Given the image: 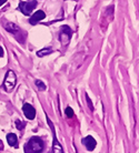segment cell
Here are the masks:
<instances>
[{
  "instance_id": "17",
  "label": "cell",
  "mask_w": 139,
  "mask_h": 153,
  "mask_svg": "<svg viewBox=\"0 0 139 153\" xmlns=\"http://www.w3.org/2000/svg\"><path fill=\"white\" fill-rule=\"evenodd\" d=\"M6 1H7V0H0V6H2V4L6 2Z\"/></svg>"
},
{
  "instance_id": "9",
  "label": "cell",
  "mask_w": 139,
  "mask_h": 153,
  "mask_svg": "<svg viewBox=\"0 0 139 153\" xmlns=\"http://www.w3.org/2000/svg\"><path fill=\"white\" fill-rule=\"evenodd\" d=\"M7 141H8V143H9V146H17V141H18L17 135H16L15 133L7 134Z\"/></svg>"
},
{
  "instance_id": "10",
  "label": "cell",
  "mask_w": 139,
  "mask_h": 153,
  "mask_svg": "<svg viewBox=\"0 0 139 153\" xmlns=\"http://www.w3.org/2000/svg\"><path fill=\"white\" fill-rule=\"evenodd\" d=\"M4 27H6V29L8 31H10L12 33H16V31H19V28L17 27L15 23H7Z\"/></svg>"
},
{
  "instance_id": "16",
  "label": "cell",
  "mask_w": 139,
  "mask_h": 153,
  "mask_svg": "<svg viewBox=\"0 0 139 153\" xmlns=\"http://www.w3.org/2000/svg\"><path fill=\"white\" fill-rule=\"evenodd\" d=\"M2 56H4V49L0 47V58L2 57Z\"/></svg>"
},
{
  "instance_id": "15",
  "label": "cell",
  "mask_w": 139,
  "mask_h": 153,
  "mask_svg": "<svg viewBox=\"0 0 139 153\" xmlns=\"http://www.w3.org/2000/svg\"><path fill=\"white\" fill-rule=\"evenodd\" d=\"M87 97V102H88V104H89V108L91 109V110H93V103H91V101L89 100V97L88 96H86Z\"/></svg>"
},
{
  "instance_id": "11",
  "label": "cell",
  "mask_w": 139,
  "mask_h": 153,
  "mask_svg": "<svg viewBox=\"0 0 139 153\" xmlns=\"http://www.w3.org/2000/svg\"><path fill=\"white\" fill-rule=\"evenodd\" d=\"M52 52V49L51 48H47V49H43L37 52V56L38 57H43V56H47V54H50Z\"/></svg>"
},
{
  "instance_id": "13",
  "label": "cell",
  "mask_w": 139,
  "mask_h": 153,
  "mask_svg": "<svg viewBox=\"0 0 139 153\" xmlns=\"http://www.w3.org/2000/svg\"><path fill=\"white\" fill-rule=\"evenodd\" d=\"M16 126H17L18 130H23V128L26 126V123L22 122L21 120H17V121H16Z\"/></svg>"
},
{
  "instance_id": "7",
  "label": "cell",
  "mask_w": 139,
  "mask_h": 153,
  "mask_svg": "<svg viewBox=\"0 0 139 153\" xmlns=\"http://www.w3.org/2000/svg\"><path fill=\"white\" fill-rule=\"evenodd\" d=\"M45 18H46V13H45L43 10H38V11H36L35 13L30 17L29 22H30L31 25H36L37 22L41 21V20L45 19Z\"/></svg>"
},
{
  "instance_id": "14",
  "label": "cell",
  "mask_w": 139,
  "mask_h": 153,
  "mask_svg": "<svg viewBox=\"0 0 139 153\" xmlns=\"http://www.w3.org/2000/svg\"><path fill=\"white\" fill-rule=\"evenodd\" d=\"M65 112H66V114L68 118H73V111H72V109L70 107L66 108V110H65Z\"/></svg>"
},
{
  "instance_id": "4",
  "label": "cell",
  "mask_w": 139,
  "mask_h": 153,
  "mask_svg": "<svg viewBox=\"0 0 139 153\" xmlns=\"http://www.w3.org/2000/svg\"><path fill=\"white\" fill-rule=\"evenodd\" d=\"M71 36H72V31L68 26H64L61 29V32H60V41L62 42V45L65 43L67 45L69 40L71 39Z\"/></svg>"
},
{
  "instance_id": "18",
  "label": "cell",
  "mask_w": 139,
  "mask_h": 153,
  "mask_svg": "<svg viewBox=\"0 0 139 153\" xmlns=\"http://www.w3.org/2000/svg\"><path fill=\"white\" fill-rule=\"evenodd\" d=\"M0 150H4V144H2L1 141H0Z\"/></svg>"
},
{
  "instance_id": "2",
  "label": "cell",
  "mask_w": 139,
  "mask_h": 153,
  "mask_svg": "<svg viewBox=\"0 0 139 153\" xmlns=\"http://www.w3.org/2000/svg\"><path fill=\"white\" fill-rule=\"evenodd\" d=\"M16 82H17V78H16V74L12 70H9L4 76V88L6 91H11L12 89L15 88Z\"/></svg>"
},
{
  "instance_id": "5",
  "label": "cell",
  "mask_w": 139,
  "mask_h": 153,
  "mask_svg": "<svg viewBox=\"0 0 139 153\" xmlns=\"http://www.w3.org/2000/svg\"><path fill=\"white\" fill-rule=\"evenodd\" d=\"M22 111H23V113H25V115H26V118H27L28 120H34V119H35L36 110H35V108L32 107L31 104H29V103L23 104Z\"/></svg>"
},
{
  "instance_id": "3",
  "label": "cell",
  "mask_w": 139,
  "mask_h": 153,
  "mask_svg": "<svg viewBox=\"0 0 139 153\" xmlns=\"http://www.w3.org/2000/svg\"><path fill=\"white\" fill-rule=\"evenodd\" d=\"M36 6H37V1H36V0L28 1V2H26V1H21V2L19 4V9L23 15L29 16L31 13V11L36 8Z\"/></svg>"
},
{
  "instance_id": "1",
  "label": "cell",
  "mask_w": 139,
  "mask_h": 153,
  "mask_svg": "<svg viewBox=\"0 0 139 153\" xmlns=\"http://www.w3.org/2000/svg\"><path fill=\"white\" fill-rule=\"evenodd\" d=\"M43 150V141L38 137H32L25 146L26 153H40Z\"/></svg>"
},
{
  "instance_id": "6",
  "label": "cell",
  "mask_w": 139,
  "mask_h": 153,
  "mask_svg": "<svg viewBox=\"0 0 139 153\" xmlns=\"http://www.w3.org/2000/svg\"><path fill=\"white\" fill-rule=\"evenodd\" d=\"M82 143H84V146H86V149L88 150V151H93L97 146V142L96 140L91 137V135H88V137H86L84 140H82Z\"/></svg>"
},
{
  "instance_id": "8",
  "label": "cell",
  "mask_w": 139,
  "mask_h": 153,
  "mask_svg": "<svg viewBox=\"0 0 139 153\" xmlns=\"http://www.w3.org/2000/svg\"><path fill=\"white\" fill-rule=\"evenodd\" d=\"M52 151L54 153H64V149H62L61 144L59 143V141L57 140L56 135H54V143H52Z\"/></svg>"
},
{
  "instance_id": "12",
  "label": "cell",
  "mask_w": 139,
  "mask_h": 153,
  "mask_svg": "<svg viewBox=\"0 0 139 153\" xmlns=\"http://www.w3.org/2000/svg\"><path fill=\"white\" fill-rule=\"evenodd\" d=\"M36 85H37V88H38L40 91H43V90H46V89H47L46 84L43 83L41 80H37V81H36Z\"/></svg>"
}]
</instances>
